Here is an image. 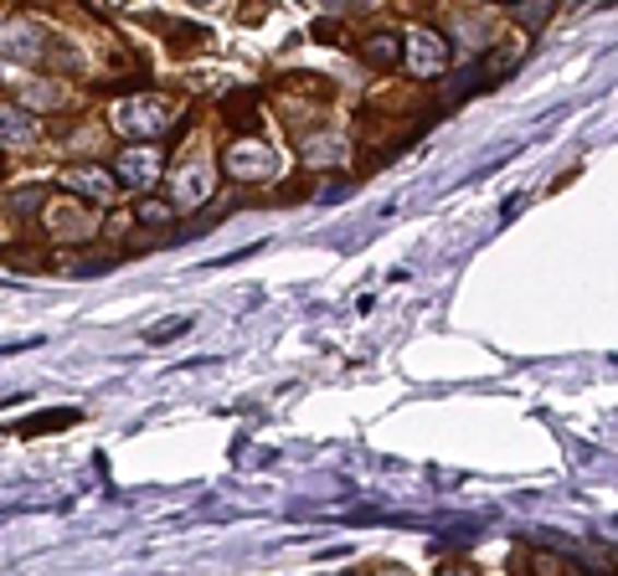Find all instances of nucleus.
<instances>
[{
  "mask_svg": "<svg viewBox=\"0 0 618 576\" xmlns=\"http://www.w3.org/2000/svg\"><path fill=\"white\" fill-rule=\"evenodd\" d=\"M170 124V104L165 98H119L114 104V129L129 134V140H150Z\"/></svg>",
  "mask_w": 618,
  "mask_h": 576,
  "instance_id": "f257e3e1",
  "label": "nucleus"
},
{
  "mask_svg": "<svg viewBox=\"0 0 618 576\" xmlns=\"http://www.w3.org/2000/svg\"><path fill=\"white\" fill-rule=\"evenodd\" d=\"M402 68L413 77H433L449 68V41L438 32H407L402 36Z\"/></svg>",
  "mask_w": 618,
  "mask_h": 576,
  "instance_id": "f03ea898",
  "label": "nucleus"
},
{
  "mask_svg": "<svg viewBox=\"0 0 618 576\" xmlns=\"http://www.w3.org/2000/svg\"><path fill=\"white\" fill-rule=\"evenodd\" d=\"M41 41H47V26L32 16H21V21H5L0 26V57L5 62H41Z\"/></svg>",
  "mask_w": 618,
  "mask_h": 576,
  "instance_id": "7ed1b4c3",
  "label": "nucleus"
},
{
  "mask_svg": "<svg viewBox=\"0 0 618 576\" xmlns=\"http://www.w3.org/2000/svg\"><path fill=\"white\" fill-rule=\"evenodd\" d=\"M222 165H227V176H237V180H263L278 170V160H273V149L263 140H233L227 155H222Z\"/></svg>",
  "mask_w": 618,
  "mask_h": 576,
  "instance_id": "20e7f679",
  "label": "nucleus"
},
{
  "mask_svg": "<svg viewBox=\"0 0 618 576\" xmlns=\"http://www.w3.org/2000/svg\"><path fill=\"white\" fill-rule=\"evenodd\" d=\"M155 176H161V155L155 149H124L119 155V180L124 185H150Z\"/></svg>",
  "mask_w": 618,
  "mask_h": 576,
  "instance_id": "39448f33",
  "label": "nucleus"
},
{
  "mask_svg": "<svg viewBox=\"0 0 618 576\" xmlns=\"http://www.w3.org/2000/svg\"><path fill=\"white\" fill-rule=\"evenodd\" d=\"M62 180H68L73 191H83L88 201H98V206H104V201H114V176H104L98 165H78V170H68Z\"/></svg>",
  "mask_w": 618,
  "mask_h": 576,
  "instance_id": "423d86ee",
  "label": "nucleus"
},
{
  "mask_svg": "<svg viewBox=\"0 0 618 576\" xmlns=\"http://www.w3.org/2000/svg\"><path fill=\"white\" fill-rule=\"evenodd\" d=\"M361 57L371 68H402V32H377L361 41Z\"/></svg>",
  "mask_w": 618,
  "mask_h": 576,
  "instance_id": "0eeeda50",
  "label": "nucleus"
},
{
  "mask_svg": "<svg viewBox=\"0 0 618 576\" xmlns=\"http://www.w3.org/2000/svg\"><path fill=\"white\" fill-rule=\"evenodd\" d=\"M78 407H47V412H37V422H16V437H37V432H57V428H73L78 422Z\"/></svg>",
  "mask_w": 618,
  "mask_h": 576,
  "instance_id": "6e6552de",
  "label": "nucleus"
},
{
  "mask_svg": "<svg viewBox=\"0 0 618 576\" xmlns=\"http://www.w3.org/2000/svg\"><path fill=\"white\" fill-rule=\"evenodd\" d=\"M206 191H212V170H206V165H191V170H181V176H176V201H181V206H197V201H206Z\"/></svg>",
  "mask_w": 618,
  "mask_h": 576,
  "instance_id": "1a4fd4ad",
  "label": "nucleus"
},
{
  "mask_svg": "<svg viewBox=\"0 0 618 576\" xmlns=\"http://www.w3.org/2000/svg\"><path fill=\"white\" fill-rule=\"evenodd\" d=\"M32 140H37L32 113H21V108H0V144H32Z\"/></svg>",
  "mask_w": 618,
  "mask_h": 576,
  "instance_id": "9d476101",
  "label": "nucleus"
},
{
  "mask_svg": "<svg viewBox=\"0 0 618 576\" xmlns=\"http://www.w3.org/2000/svg\"><path fill=\"white\" fill-rule=\"evenodd\" d=\"M78 212H83L78 201H57V206H52V227H57V232H68V237H83V232H88V221H83Z\"/></svg>",
  "mask_w": 618,
  "mask_h": 576,
  "instance_id": "9b49d317",
  "label": "nucleus"
},
{
  "mask_svg": "<svg viewBox=\"0 0 618 576\" xmlns=\"http://www.w3.org/2000/svg\"><path fill=\"white\" fill-rule=\"evenodd\" d=\"M186 329H191V314H170V320H161L155 329H145V340L150 345H170L176 335H186Z\"/></svg>",
  "mask_w": 618,
  "mask_h": 576,
  "instance_id": "f8f14e48",
  "label": "nucleus"
},
{
  "mask_svg": "<svg viewBox=\"0 0 618 576\" xmlns=\"http://www.w3.org/2000/svg\"><path fill=\"white\" fill-rule=\"evenodd\" d=\"M305 155H309V165H320V160H341V155H346V140H314V144L305 140Z\"/></svg>",
  "mask_w": 618,
  "mask_h": 576,
  "instance_id": "ddd939ff",
  "label": "nucleus"
},
{
  "mask_svg": "<svg viewBox=\"0 0 618 576\" xmlns=\"http://www.w3.org/2000/svg\"><path fill=\"white\" fill-rule=\"evenodd\" d=\"M134 221H140V227H165V221H170V206H165V201H140Z\"/></svg>",
  "mask_w": 618,
  "mask_h": 576,
  "instance_id": "4468645a",
  "label": "nucleus"
},
{
  "mask_svg": "<svg viewBox=\"0 0 618 576\" xmlns=\"http://www.w3.org/2000/svg\"><path fill=\"white\" fill-rule=\"evenodd\" d=\"M536 572H582V561H562V556H536Z\"/></svg>",
  "mask_w": 618,
  "mask_h": 576,
  "instance_id": "2eb2a0df",
  "label": "nucleus"
},
{
  "mask_svg": "<svg viewBox=\"0 0 618 576\" xmlns=\"http://www.w3.org/2000/svg\"><path fill=\"white\" fill-rule=\"evenodd\" d=\"M546 11H551V0H531V5H526V26H531V32L546 21Z\"/></svg>",
  "mask_w": 618,
  "mask_h": 576,
  "instance_id": "dca6fc26",
  "label": "nucleus"
},
{
  "mask_svg": "<svg viewBox=\"0 0 618 576\" xmlns=\"http://www.w3.org/2000/svg\"><path fill=\"white\" fill-rule=\"evenodd\" d=\"M325 5H350V0H325ZM356 5H371V0H356Z\"/></svg>",
  "mask_w": 618,
  "mask_h": 576,
  "instance_id": "f3484780",
  "label": "nucleus"
},
{
  "mask_svg": "<svg viewBox=\"0 0 618 576\" xmlns=\"http://www.w3.org/2000/svg\"><path fill=\"white\" fill-rule=\"evenodd\" d=\"M186 5H212V0H186Z\"/></svg>",
  "mask_w": 618,
  "mask_h": 576,
  "instance_id": "a211bd4d",
  "label": "nucleus"
}]
</instances>
